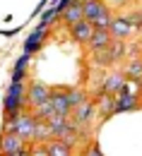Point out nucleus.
Wrapping results in <instances>:
<instances>
[{"label": "nucleus", "mask_w": 142, "mask_h": 156, "mask_svg": "<svg viewBox=\"0 0 142 156\" xmlns=\"http://www.w3.org/2000/svg\"><path fill=\"white\" fill-rule=\"evenodd\" d=\"M53 139H56V135H53L51 122L39 120V122H36V132H34V144H48V142H53Z\"/></svg>", "instance_id": "ddd939ff"}, {"label": "nucleus", "mask_w": 142, "mask_h": 156, "mask_svg": "<svg viewBox=\"0 0 142 156\" xmlns=\"http://www.w3.org/2000/svg\"><path fill=\"white\" fill-rule=\"evenodd\" d=\"M128 20L133 22L135 29H142V12H133V15H128Z\"/></svg>", "instance_id": "a878e982"}, {"label": "nucleus", "mask_w": 142, "mask_h": 156, "mask_svg": "<svg viewBox=\"0 0 142 156\" xmlns=\"http://www.w3.org/2000/svg\"><path fill=\"white\" fill-rule=\"evenodd\" d=\"M135 34V27H133V22L128 20V17H116L113 24H111V36L116 41H125L130 39Z\"/></svg>", "instance_id": "423d86ee"}, {"label": "nucleus", "mask_w": 142, "mask_h": 156, "mask_svg": "<svg viewBox=\"0 0 142 156\" xmlns=\"http://www.w3.org/2000/svg\"><path fill=\"white\" fill-rule=\"evenodd\" d=\"M29 65H31V55H29V53H24L22 58H17V62L12 65V70H27Z\"/></svg>", "instance_id": "b1692460"}, {"label": "nucleus", "mask_w": 142, "mask_h": 156, "mask_svg": "<svg viewBox=\"0 0 142 156\" xmlns=\"http://www.w3.org/2000/svg\"><path fill=\"white\" fill-rule=\"evenodd\" d=\"M140 108V98L130 96V94H118L116 96V113H128V111H137Z\"/></svg>", "instance_id": "f8f14e48"}, {"label": "nucleus", "mask_w": 142, "mask_h": 156, "mask_svg": "<svg viewBox=\"0 0 142 156\" xmlns=\"http://www.w3.org/2000/svg\"><path fill=\"white\" fill-rule=\"evenodd\" d=\"M67 91H70V87H53V96H51V103H53L56 113H58V115H65V118L72 113V106H70Z\"/></svg>", "instance_id": "20e7f679"}, {"label": "nucleus", "mask_w": 142, "mask_h": 156, "mask_svg": "<svg viewBox=\"0 0 142 156\" xmlns=\"http://www.w3.org/2000/svg\"><path fill=\"white\" fill-rule=\"evenodd\" d=\"M12 156H31V154H29V147H27V149H22V151H17V154H12Z\"/></svg>", "instance_id": "cd10ccee"}, {"label": "nucleus", "mask_w": 142, "mask_h": 156, "mask_svg": "<svg viewBox=\"0 0 142 156\" xmlns=\"http://www.w3.org/2000/svg\"><path fill=\"white\" fill-rule=\"evenodd\" d=\"M113 2H116V5H118V7H121L123 2H128V0H113Z\"/></svg>", "instance_id": "c85d7f7f"}, {"label": "nucleus", "mask_w": 142, "mask_h": 156, "mask_svg": "<svg viewBox=\"0 0 142 156\" xmlns=\"http://www.w3.org/2000/svg\"><path fill=\"white\" fill-rule=\"evenodd\" d=\"M58 20H63V24H67L70 29L75 27V24H80L84 20V10H82V2H75V5H70L65 12H63Z\"/></svg>", "instance_id": "9b49d317"}, {"label": "nucleus", "mask_w": 142, "mask_h": 156, "mask_svg": "<svg viewBox=\"0 0 142 156\" xmlns=\"http://www.w3.org/2000/svg\"><path fill=\"white\" fill-rule=\"evenodd\" d=\"M51 96H53V87H48L43 82H31V87L27 89V106L34 111L41 103H48Z\"/></svg>", "instance_id": "f257e3e1"}, {"label": "nucleus", "mask_w": 142, "mask_h": 156, "mask_svg": "<svg viewBox=\"0 0 142 156\" xmlns=\"http://www.w3.org/2000/svg\"><path fill=\"white\" fill-rule=\"evenodd\" d=\"M29 144L22 139L20 135H12V132H2L0 135V156H12L22 151V149H27Z\"/></svg>", "instance_id": "7ed1b4c3"}, {"label": "nucleus", "mask_w": 142, "mask_h": 156, "mask_svg": "<svg viewBox=\"0 0 142 156\" xmlns=\"http://www.w3.org/2000/svg\"><path fill=\"white\" fill-rule=\"evenodd\" d=\"M46 149H48V156H75V149H72L70 144L60 142V139L48 142V144H46Z\"/></svg>", "instance_id": "dca6fc26"}, {"label": "nucleus", "mask_w": 142, "mask_h": 156, "mask_svg": "<svg viewBox=\"0 0 142 156\" xmlns=\"http://www.w3.org/2000/svg\"><path fill=\"white\" fill-rule=\"evenodd\" d=\"M125 82H128V77H125L123 72H111V75L104 77L101 91L104 94H111V96H118L123 91V87H125Z\"/></svg>", "instance_id": "39448f33"}, {"label": "nucleus", "mask_w": 142, "mask_h": 156, "mask_svg": "<svg viewBox=\"0 0 142 156\" xmlns=\"http://www.w3.org/2000/svg\"><path fill=\"white\" fill-rule=\"evenodd\" d=\"M140 51H142L140 41H133L130 46H125V55H128V60H133V58H140Z\"/></svg>", "instance_id": "412c9836"}, {"label": "nucleus", "mask_w": 142, "mask_h": 156, "mask_svg": "<svg viewBox=\"0 0 142 156\" xmlns=\"http://www.w3.org/2000/svg\"><path fill=\"white\" fill-rule=\"evenodd\" d=\"M67 98H70V106H72V111H75V108H80L82 103L87 101V94H84L82 89H70V91H67Z\"/></svg>", "instance_id": "6ab92c4d"}, {"label": "nucleus", "mask_w": 142, "mask_h": 156, "mask_svg": "<svg viewBox=\"0 0 142 156\" xmlns=\"http://www.w3.org/2000/svg\"><path fill=\"white\" fill-rule=\"evenodd\" d=\"M31 113H34V118H36V120H46V122H48L51 118L56 115V108H53V103L48 101V103H41L39 108H34Z\"/></svg>", "instance_id": "f3484780"}, {"label": "nucleus", "mask_w": 142, "mask_h": 156, "mask_svg": "<svg viewBox=\"0 0 142 156\" xmlns=\"http://www.w3.org/2000/svg\"><path fill=\"white\" fill-rule=\"evenodd\" d=\"M111 43H113L111 31H106V29H96V31H94V36H92V41H89L87 46L92 48V53H99V51H104V48H108Z\"/></svg>", "instance_id": "1a4fd4ad"}, {"label": "nucleus", "mask_w": 142, "mask_h": 156, "mask_svg": "<svg viewBox=\"0 0 142 156\" xmlns=\"http://www.w3.org/2000/svg\"><path fill=\"white\" fill-rule=\"evenodd\" d=\"M113 20H116V17H113V12H111V10H106L101 17H96L92 24H94L96 29H106V31H111V24H113Z\"/></svg>", "instance_id": "a211bd4d"}, {"label": "nucleus", "mask_w": 142, "mask_h": 156, "mask_svg": "<svg viewBox=\"0 0 142 156\" xmlns=\"http://www.w3.org/2000/svg\"><path fill=\"white\" fill-rule=\"evenodd\" d=\"M94 108H96V103L87 98V101L82 103L80 108H75V111H72V115H75V122H77L80 127H82V125H89V122H92V115H94Z\"/></svg>", "instance_id": "9d476101"}, {"label": "nucleus", "mask_w": 142, "mask_h": 156, "mask_svg": "<svg viewBox=\"0 0 142 156\" xmlns=\"http://www.w3.org/2000/svg\"><path fill=\"white\" fill-rule=\"evenodd\" d=\"M94 31H96V27H94L92 22L82 20L80 24H75V27L70 29V36L77 41V43H89V41H92V36H94Z\"/></svg>", "instance_id": "0eeeda50"}, {"label": "nucleus", "mask_w": 142, "mask_h": 156, "mask_svg": "<svg viewBox=\"0 0 142 156\" xmlns=\"http://www.w3.org/2000/svg\"><path fill=\"white\" fill-rule=\"evenodd\" d=\"M94 58H96V65H108V62H113V53H111V46L108 48H104V51H99V53H94Z\"/></svg>", "instance_id": "aec40b11"}, {"label": "nucleus", "mask_w": 142, "mask_h": 156, "mask_svg": "<svg viewBox=\"0 0 142 156\" xmlns=\"http://www.w3.org/2000/svg\"><path fill=\"white\" fill-rule=\"evenodd\" d=\"M56 20H58V15H56V10H53V7H51V10H43V12H41V24L51 27V24H53Z\"/></svg>", "instance_id": "4be33fe9"}, {"label": "nucleus", "mask_w": 142, "mask_h": 156, "mask_svg": "<svg viewBox=\"0 0 142 156\" xmlns=\"http://www.w3.org/2000/svg\"><path fill=\"white\" fill-rule=\"evenodd\" d=\"M29 154L31 156H48L46 144H29Z\"/></svg>", "instance_id": "393cba45"}, {"label": "nucleus", "mask_w": 142, "mask_h": 156, "mask_svg": "<svg viewBox=\"0 0 142 156\" xmlns=\"http://www.w3.org/2000/svg\"><path fill=\"white\" fill-rule=\"evenodd\" d=\"M82 156H104V151L99 149V144H96V142H89V144L84 147Z\"/></svg>", "instance_id": "5701e85b"}, {"label": "nucleus", "mask_w": 142, "mask_h": 156, "mask_svg": "<svg viewBox=\"0 0 142 156\" xmlns=\"http://www.w3.org/2000/svg\"><path fill=\"white\" fill-rule=\"evenodd\" d=\"M46 36H48V27L46 24H36L34 27V31L27 36V41H24V53H29V55H34V53H39L41 48H43V41H46Z\"/></svg>", "instance_id": "f03ea898"}, {"label": "nucleus", "mask_w": 142, "mask_h": 156, "mask_svg": "<svg viewBox=\"0 0 142 156\" xmlns=\"http://www.w3.org/2000/svg\"><path fill=\"white\" fill-rule=\"evenodd\" d=\"M96 103V108H99V113L104 118L113 115L116 113V96H111V94H104L101 89H99V101H94Z\"/></svg>", "instance_id": "4468645a"}, {"label": "nucleus", "mask_w": 142, "mask_h": 156, "mask_svg": "<svg viewBox=\"0 0 142 156\" xmlns=\"http://www.w3.org/2000/svg\"><path fill=\"white\" fill-rule=\"evenodd\" d=\"M10 77H12V82H24L27 79V70H12Z\"/></svg>", "instance_id": "bb28decb"}, {"label": "nucleus", "mask_w": 142, "mask_h": 156, "mask_svg": "<svg viewBox=\"0 0 142 156\" xmlns=\"http://www.w3.org/2000/svg\"><path fill=\"white\" fill-rule=\"evenodd\" d=\"M82 10H84V20L94 22L96 17H101L104 12L108 10V5H104V0H84L82 2Z\"/></svg>", "instance_id": "6e6552de"}, {"label": "nucleus", "mask_w": 142, "mask_h": 156, "mask_svg": "<svg viewBox=\"0 0 142 156\" xmlns=\"http://www.w3.org/2000/svg\"><path fill=\"white\" fill-rule=\"evenodd\" d=\"M123 75L128 79H133V82H142V58L128 60L125 67H123Z\"/></svg>", "instance_id": "2eb2a0df"}]
</instances>
